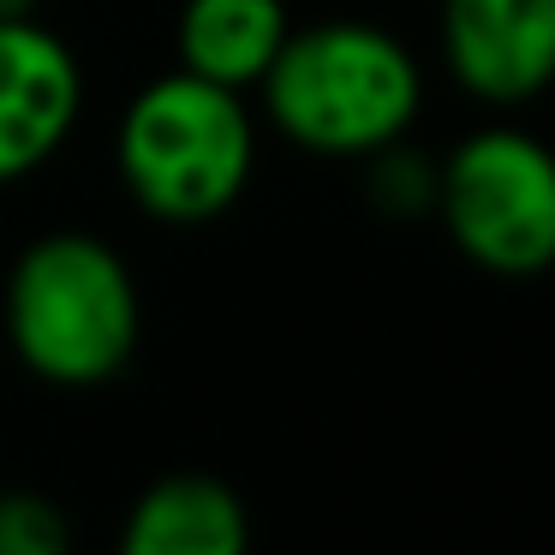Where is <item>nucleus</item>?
<instances>
[{"instance_id": "1", "label": "nucleus", "mask_w": 555, "mask_h": 555, "mask_svg": "<svg viewBox=\"0 0 555 555\" xmlns=\"http://www.w3.org/2000/svg\"><path fill=\"white\" fill-rule=\"evenodd\" d=\"M257 96L287 144L328 162H364L418 126L424 66L376 18H317L287 30Z\"/></svg>"}, {"instance_id": "2", "label": "nucleus", "mask_w": 555, "mask_h": 555, "mask_svg": "<svg viewBox=\"0 0 555 555\" xmlns=\"http://www.w3.org/2000/svg\"><path fill=\"white\" fill-rule=\"evenodd\" d=\"M7 347L37 383L102 388L132 364L144 299L126 257L96 233H42L7 269Z\"/></svg>"}, {"instance_id": "3", "label": "nucleus", "mask_w": 555, "mask_h": 555, "mask_svg": "<svg viewBox=\"0 0 555 555\" xmlns=\"http://www.w3.org/2000/svg\"><path fill=\"white\" fill-rule=\"evenodd\" d=\"M114 162L144 216L168 228H204L228 216L257 173V126L245 90L197 73L150 78L120 114Z\"/></svg>"}, {"instance_id": "4", "label": "nucleus", "mask_w": 555, "mask_h": 555, "mask_svg": "<svg viewBox=\"0 0 555 555\" xmlns=\"http://www.w3.org/2000/svg\"><path fill=\"white\" fill-rule=\"evenodd\" d=\"M436 221L472 269L538 281L555 269V150L526 126H478L436 162Z\"/></svg>"}, {"instance_id": "5", "label": "nucleus", "mask_w": 555, "mask_h": 555, "mask_svg": "<svg viewBox=\"0 0 555 555\" xmlns=\"http://www.w3.org/2000/svg\"><path fill=\"white\" fill-rule=\"evenodd\" d=\"M436 54L460 96L526 108L555 90V0H442Z\"/></svg>"}, {"instance_id": "6", "label": "nucleus", "mask_w": 555, "mask_h": 555, "mask_svg": "<svg viewBox=\"0 0 555 555\" xmlns=\"http://www.w3.org/2000/svg\"><path fill=\"white\" fill-rule=\"evenodd\" d=\"M85 108L78 54L30 18H0V185H18L54 162Z\"/></svg>"}, {"instance_id": "7", "label": "nucleus", "mask_w": 555, "mask_h": 555, "mask_svg": "<svg viewBox=\"0 0 555 555\" xmlns=\"http://www.w3.org/2000/svg\"><path fill=\"white\" fill-rule=\"evenodd\" d=\"M251 507L228 478L168 472L132 502L120 526L126 555H245Z\"/></svg>"}, {"instance_id": "8", "label": "nucleus", "mask_w": 555, "mask_h": 555, "mask_svg": "<svg viewBox=\"0 0 555 555\" xmlns=\"http://www.w3.org/2000/svg\"><path fill=\"white\" fill-rule=\"evenodd\" d=\"M287 30H293L287 0H185L173 49H180L185 73L251 96L263 85V73L275 66Z\"/></svg>"}, {"instance_id": "9", "label": "nucleus", "mask_w": 555, "mask_h": 555, "mask_svg": "<svg viewBox=\"0 0 555 555\" xmlns=\"http://www.w3.org/2000/svg\"><path fill=\"white\" fill-rule=\"evenodd\" d=\"M364 197L383 209L388 221H418L436 209V162L424 150H412L406 138L400 144H383L376 156H364Z\"/></svg>"}, {"instance_id": "10", "label": "nucleus", "mask_w": 555, "mask_h": 555, "mask_svg": "<svg viewBox=\"0 0 555 555\" xmlns=\"http://www.w3.org/2000/svg\"><path fill=\"white\" fill-rule=\"evenodd\" d=\"M73 519L42 490H0V555H66Z\"/></svg>"}, {"instance_id": "11", "label": "nucleus", "mask_w": 555, "mask_h": 555, "mask_svg": "<svg viewBox=\"0 0 555 555\" xmlns=\"http://www.w3.org/2000/svg\"><path fill=\"white\" fill-rule=\"evenodd\" d=\"M37 13V0H0V18H30Z\"/></svg>"}]
</instances>
